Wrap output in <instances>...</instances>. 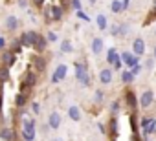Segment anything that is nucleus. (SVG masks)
Segmentation results:
<instances>
[{"mask_svg": "<svg viewBox=\"0 0 156 141\" xmlns=\"http://www.w3.org/2000/svg\"><path fill=\"white\" fill-rule=\"evenodd\" d=\"M121 2H123V11H125V9L130 6V0H121Z\"/></svg>", "mask_w": 156, "mask_h": 141, "instance_id": "nucleus-42", "label": "nucleus"}, {"mask_svg": "<svg viewBox=\"0 0 156 141\" xmlns=\"http://www.w3.org/2000/svg\"><path fill=\"white\" fill-rule=\"evenodd\" d=\"M110 11L112 13H121L123 11V2H121V0H112V4H110Z\"/></svg>", "mask_w": 156, "mask_h": 141, "instance_id": "nucleus-19", "label": "nucleus"}, {"mask_svg": "<svg viewBox=\"0 0 156 141\" xmlns=\"http://www.w3.org/2000/svg\"><path fill=\"white\" fill-rule=\"evenodd\" d=\"M121 64H123V62H121V57H119V59L114 62V68H116V70H119V68H121Z\"/></svg>", "mask_w": 156, "mask_h": 141, "instance_id": "nucleus-39", "label": "nucleus"}, {"mask_svg": "<svg viewBox=\"0 0 156 141\" xmlns=\"http://www.w3.org/2000/svg\"><path fill=\"white\" fill-rule=\"evenodd\" d=\"M31 48H35L37 51H44L46 50V37H42L41 33L37 35V39H35V42H33V46Z\"/></svg>", "mask_w": 156, "mask_h": 141, "instance_id": "nucleus-12", "label": "nucleus"}, {"mask_svg": "<svg viewBox=\"0 0 156 141\" xmlns=\"http://www.w3.org/2000/svg\"><path fill=\"white\" fill-rule=\"evenodd\" d=\"M17 6L22 8V9H26L28 8V0H17Z\"/></svg>", "mask_w": 156, "mask_h": 141, "instance_id": "nucleus-34", "label": "nucleus"}, {"mask_svg": "<svg viewBox=\"0 0 156 141\" xmlns=\"http://www.w3.org/2000/svg\"><path fill=\"white\" fill-rule=\"evenodd\" d=\"M44 17L46 19H50V20H55V22H59L61 19H62V8L61 6H48L46 8V11H44Z\"/></svg>", "mask_w": 156, "mask_h": 141, "instance_id": "nucleus-3", "label": "nucleus"}, {"mask_svg": "<svg viewBox=\"0 0 156 141\" xmlns=\"http://www.w3.org/2000/svg\"><path fill=\"white\" fill-rule=\"evenodd\" d=\"M61 121H62L61 114H59V112H51V114H50V117H48V126H50V128H53V130H57V128L61 126Z\"/></svg>", "mask_w": 156, "mask_h": 141, "instance_id": "nucleus-9", "label": "nucleus"}, {"mask_svg": "<svg viewBox=\"0 0 156 141\" xmlns=\"http://www.w3.org/2000/svg\"><path fill=\"white\" fill-rule=\"evenodd\" d=\"M152 57H154V59H156V48H154V55H152Z\"/></svg>", "mask_w": 156, "mask_h": 141, "instance_id": "nucleus-45", "label": "nucleus"}, {"mask_svg": "<svg viewBox=\"0 0 156 141\" xmlns=\"http://www.w3.org/2000/svg\"><path fill=\"white\" fill-rule=\"evenodd\" d=\"M110 33H112V35H118V33H119V24H112Z\"/></svg>", "mask_w": 156, "mask_h": 141, "instance_id": "nucleus-33", "label": "nucleus"}, {"mask_svg": "<svg viewBox=\"0 0 156 141\" xmlns=\"http://www.w3.org/2000/svg\"><path fill=\"white\" fill-rule=\"evenodd\" d=\"M147 125H149V117H143V119H141V128H145Z\"/></svg>", "mask_w": 156, "mask_h": 141, "instance_id": "nucleus-41", "label": "nucleus"}, {"mask_svg": "<svg viewBox=\"0 0 156 141\" xmlns=\"http://www.w3.org/2000/svg\"><path fill=\"white\" fill-rule=\"evenodd\" d=\"M33 62H35V68H37V70H44V68H46V64H44L46 60H44L42 57H33Z\"/></svg>", "mask_w": 156, "mask_h": 141, "instance_id": "nucleus-23", "label": "nucleus"}, {"mask_svg": "<svg viewBox=\"0 0 156 141\" xmlns=\"http://www.w3.org/2000/svg\"><path fill=\"white\" fill-rule=\"evenodd\" d=\"M72 8H73L75 11H79V9H81V0H72Z\"/></svg>", "mask_w": 156, "mask_h": 141, "instance_id": "nucleus-31", "label": "nucleus"}, {"mask_svg": "<svg viewBox=\"0 0 156 141\" xmlns=\"http://www.w3.org/2000/svg\"><path fill=\"white\" fill-rule=\"evenodd\" d=\"M66 74H68V66H66V64H59V66L55 68L53 75H51V83H59V81H62V79L66 77Z\"/></svg>", "mask_w": 156, "mask_h": 141, "instance_id": "nucleus-4", "label": "nucleus"}, {"mask_svg": "<svg viewBox=\"0 0 156 141\" xmlns=\"http://www.w3.org/2000/svg\"><path fill=\"white\" fill-rule=\"evenodd\" d=\"M132 53H134L136 57H141V55L145 53V40H143L141 37L134 39V42H132Z\"/></svg>", "mask_w": 156, "mask_h": 141, "instance_id": "nucleus-7", "label": "nucleus"}, {"mask_svg": "<svg viewBox=\"0 0 156 141\" xmlns=\"http://www.w3.org/2000/svg\"><path fill=\"white\" fill-rule=\"evenodd\" d=\"M119 59V55H118V51H116V48H110L108 50V53H107V62H110V64H114L116 60Z\"/></svg>", "mask_w": 156, "mask_h": 141, "instance_id": "nucleus-20", "label": "nucleus"}, {"mask_svg": "<svg viewBox=\"0 0 156 141\" xmlns=\"http://www.w3.org/2000/svg\"><path fill=\"white\" fill-rule=\"evenodd\" d=\"M0 137H2L4 141H15L17 139L15 137V132L11 128H2V130H0Z\"/></svg>", "mask_w": 156, "mask_h": 141, "instance_id": "nucleus-16", "label": "nucleus"}, {"mask_svg": "<svg viewBox=\"0 0 156 141\" xmlns=\"http://www.w3.org/2000/svg\"><path fill=\"white\" fill-rule=\"evenodd\" d=\"M121 81H123L125 84L132 83V81H134V75H132V72H123V74H121Z\"/></svg>", "mask_w": 156, "mask_h": 141, "instance_id": "nucleus-24", "label": "nucleus"}, {"mask_svg": "<svg viewBox=\"0 0 156 141\" xmlns=\"http://www.w3.org/2000/svg\"><path fill=\"white\" fill-rule=\"evenodd\" d=\"M129 29H130V26H129V24H121V26H119V33H118V35H127V33H129Z\"/></svg>", "mask_w": 156, "mask_h": 141, "instance_id": "nucleus-28", "label": "nucleus"}, {"mask_svg": "<svg viewBox=\"0 0 156 141\" xmlns=\"http://www.w3.org/2000/svg\"><path fill=\"white\" fill-rule=\"evenodd\" d=\"M140 70H141V66H140V64H134V66H132V68H130V72H132V75H134V77H136V75H138V74H140Z\"/></svg>", "mask_w": 156, "mask_h": 141, "instance_id": "nucleus-32", "label": "nucleus"}, {"mask_svg": "<svg viewBox=\"0 0 156 141\" xmlns=\"http://www.w3.org/2000/svg\"><path fill=\"white\" fill-rule=\"evenodd\" d=\"M37 35H39L37 31H24L22 37H20V44L26 46V48H31L33 42H35V39H37Z\"/></svg>", "mask_w": 156, "mask_h": 141, "instance_id": "nucleus-5", "label": "nucleus"}, {"mask_svg": "<svg viewBox=\"0 0 156 141\" xmlns=\"http://www.w3.org/2000/svg\"><path fill=\"white\" fill-rule=\"evenodd\" d=\"M90 48H92V53H94V55H99V53L103 51V48H105V42H103V39H101V37H96V39L92 40Z\"/></svg>", "mask_w": 156, "mask_h": 141, "instance_id": "nucleus-10", "label": "nucleus"}, {"mask_svg": "<svg viewBox=\"0 0 156 141\" xmlns=\"http://www.w3.org/2000/svg\"><path fill=\"white\" fill-rule=\"evenodd\" d=\"M4 46H6V40H4V39H2V37H0V50H2V48H4Z\"/></svg>", "mask_w": 156, "mask_h": 141, "instance_id": "nucleus-43", "label": "nucleus"}, {"mask_svg": "<svg viewBox=\"0 0 156 141\" xmlns=\"http://www.w3.org/2000/svg\"><path fill=\"white\" fill-rule=\"evenodd\" d=\"M127 103H129V106L134 108V105H136V97H134L132 92H127Z\"/></svg>", "mask_w": 156, "mask_h": 141, "instance_id": "nucleus-27", "label": "nucleus"}, {"mask_svg": "<svg viewBox=\"0 0 156 141\" xmlns=\"http://www.w3.org/2000/svg\"><path fill=\"white\" fill-rule=\"evenodd\" d=\"M9 79V70L4 66V68H0V83H6Z\"/></svg>", "mask_w": 156, "mask_h": 141, "instance_id": "nucleus-22", "label": "nucleus"}, {"mask_svg": "<svg viewBox=\"0 0 156 141\" xmlns=\"http://www.w3.org/2000/svg\"><path fill=\"white\" fill-rule=\"evenodd\" d=\"M152 66H154V57H149V59L145 60V68H147V70H152Z\"/></svg>", "mask_w": 156, "mask_h": 141, "instance_id": "nucleus-30", "label": "nucleus"}, {"mask_svg": "<svg viewBox=\"0 0 156 141\" xmlns=\"http://www.w3.org/2000/svg\"><path fill=\"white\" fill-rule=\"evenodd\" d=\"M31 110H33L35 114H39V112H41V105H39V103H31Z\"/></svg>", "mask_w": 156, "mask_h": 141, "instance_id": "nucleus-37", "label": "nucleus"}, {"mask_svg": "<svg viewBox=\"0 0 156 141\" xmlns=\"http://www.w3.org/2000/svg\"><path fill=\"white\" fill-rule=\"evenodd\" d=\"M96 101H103V92L101 90H96Z\"/></svg>", "mask_w": 156, "mask_h": 141, "instance_id": "nucleus-38", "label": "nucleus"}, {"mask_svg": "<svg viewBox=\"0 0 156 141\" xmlns=\"http://www.w3.org/2000/svg\"><path fill=\"white\" fill-rule=\"evenodd\" d=\"M99 81H101V84H110L112 83V70L110 68H105L99 72Z\"/></svg>", "mask_w": 156, "mask_h": 141, "instance_id": "nucleus-11", "label": "nucleus"}, {"mask_svg": "<svg viewBox=\"0 0 156 141\" xmlns=\"http://www.w3.org/2000/svg\"><path fill=\"white\" fill-rule=\"evenodd\" d=\"M110 134H112V136L118 134V119H116V117L110 119Z\"/></svg>", "mask_w": 156, "mask_h": 141, "instance_id": "nucleus-26", "label": "nucleus"}, {"mask_svg": "<svg viewBox=\"0 0 156 141\" xmlns=\"http://www.w3.org/2000/svg\"><path fill=\"white\" fill-rule=\"evenodd\" d=\"M22 136L26 141H33L35 139V121L24 117L22 119Z\"/></svg>", "mask_w": 156, "mask_h": 141, "instance_id": "nucleus-2", "label": "nucleus"}, {"mask_svg": "<svg viewBox=\"0 0 156 141\" xmlns=\"http://www.w3.org/2000/svg\"><path fill=\"white\" fill-rule=\"evenodd\" d=\"M154 128H156V119H149V125L143 128V136L147 137L149 134H152V132H154Z\"/></svg>", "mask_w": 156, "mask_h": 141, "instance_id": "nucleus-21", "label": "nucleus"}, {"mask_svg": "<svg viewBox=\"0 0 156 141\" xmlns=\"http://www.w3.org/2000/svg\"><path fill=\"white\" fill-rule=\"evenodd\" d=\"M77 17H79L81 20H85V22H88V20H90V19H88V17H87V15H85V13H83L81 9H79V11H77Z\"/></svg>", "mask_w": 156, "mask_h": 141, "instance_id": "nucleus-35", "label": "nucleus"}, {"mask_svg": "<svg viewBox=\"0 0 156 141\" xmlns=\"http://www.w3.org/2000/svg\"><path fill=\"white\" fill-rule=\"evenodd\" d=\"M119 57H121V62H123V64H127L129 68H132L134 64H140V57H136L134 53H129V51H125V53H121Z\"/></svg>", "mask_w": 156, "mask_h": 141, "instance_id": "nucleus-8", "label": "nucleus"}, {"mask_svg": "<svg viewBox=\"0 0 156 141\" xmlns=\"http://www.w3.org/2000/svg\"><path fill=\"white\" fill-rule=\"evenodd\" d=\"M154 9H156V2H154Z\"/></svg>", "mask_w": 156, "mask_h": 141, "instance_id": "nucleus-46", "label": "nucleus"}, {"mask_svg": "<svg viewBox=\"0 0 156 141\" xmlns=\"http://www.w3.org/2000/svg\"><path fill=\"white\" fill-rule=\"evenodd\" d=\"M6 28H8L9 31H15V29L19 28V19H17L15 15H9V17L6 19Z\"/></svg>", "mask_w": 156, "mask_h": 141, "instance_id": "nucleus-14", "label": "nucleus"}, {"mask_svg": "<svg viewBox=\"0 0 156 141\" xmlns=\"http://www.w3.org/2000/svg\"><path fill=\"white\" fill-rule=\"evenodd\" d=\"M75 79L79 81L83 86L90 84V75H88V68L83 62H75Z\"/></svg>", "mask_w": 156, "mask_h": 141, "instance_id": "nucleus-1", "label": "nucleus"}, {"mask_svg": "<svg viewBox=\"0 0 156 141\" xmlns=\"http://www.w3.org/2000/svg\"><path fill=\"white\" fill-rule=\"evenodd\" d=\"M112 112H114V114L119 112V101H114V103H112Z\"/></svg>", "mask_w": 156, "mask_h": 141, "instance_id": "nucleus-36", "label": "nucleus"}, {"mask_svg": "<svg viewBox=\"0 0 156 141\" xmlns=\"http://www.w3.org/2000/svg\"><path fill=\"white\" fill-rule=\"evenodd\" d=\"M96 22H98V28H99L101 31H105V29L108 28V20H107V17H105L103 13H99V15L96 17Z\"/></svg>", "mask_w": 156, "mask_h": 141, "instance_id": "nucleus-17", "label": "nucleus"}, {"mask_svg": "<svg viewBox=\"0 0 156 141\" xmlns=\"http://www.w3.org/2000/svg\"><path fill=\"white\" fill-rule=\"evenodd\" d=\"M46 39H48L50 42H55V40H57V35H55V31H48V33H46Z\"/></svg>", "mask_w": 156, "mask_h": 141, "instance_id": "nucleus-29", "label": "nucleus"}, {"mask_svg": "<svg viewBox=\"0 0 156 141\" xmlns=\"http://www.w3.org/2000/svg\"><path fill=\"white\" fill-rule=\"evenodd\" d=\"M152 101H154V92L149 88V90H145V92L141 94V97H140V106H141V108H149V106L152 105Z\"/></svg>", "mask_w": 156, "mask_h": 141, "instance_id": "nucleus-6", "label": "nucleus"}, {"mask_svg": "<svg viewBox=\"0 0 156 141\" xmlns=\"http://www.w3.org/2000/svg\"><path fill=\"white\" fill-rule=\"evenodd\" d=\"M96 2H98V0H90V4H96Z\"/></svg>", "mask_w": 156, "mask_h": 141, "instance_id": "nucleus-44", "label": "nucleus"}, {"mask_svg": "<svg viewBox=\"0 0 156 141\" xmlns=\"http://www.w3.org/2000/svg\"><path fill=\"white\" fill-rule=\"evenodd\" d=\"M31 4H33V6H42L44 0H31Z\"/></svg>", "mask_w": 156, "mask_h": 141, "instance_id": "nucleus-40", "label": "nucleus"}, {"mask_svg": "<svg viewBox=\"0 0 156 141\" xmlns=\"http://www.w3.org/2000/svg\"><path fill=\"white\" fill-rule=\"evenodd\" d=\"M15 103H17V106H24V103H26V94H24V92L19 94V95L15 97Z\"/></svg>", "mask_w": 156, "mask_h": 141, "instance_id": "nucleus-25", "label": "nucleus"}, {"mask_svg": "<svg viewBox=\"0 0 156 141\" xmlns=\"http://www.w3.org/2000/svg\"><path fill=\"white\" fill-rule=\"evenodd\" d=\"M68 115H70L72 121H81V110H79V106L72 105V106L68 108Z\"/></svg>", "mask_w": 156, "mask_h": 141, "instance_id": "nucleus-13", "label": "nucleus"}, {"mask_svg": "<svg viewBox=\"0 0 156 141\" xmlns=\"http://www.w3.org/2000/svg\"><path fill=\"white\" fill-rule=\"evenodd\" d=\"M2 62H4L6 68L13 66V62H15V55H13L11 51H2Z\"/></svg>", "mask_w": 156, "mask_h": 141, "instance_id": "nucleus-15", "label": "nucleus"}, {"mask_svg": "<svg viewBox=\"0 0 156 141\" xmlns=\"http://www.w3.org/2000/svg\"><path fill=\"white\" fill-rule=\"evenodd\" d=\"M61 51H62V53H72V51H73V44H72V40H68V39L61 40Z\"/></svg>", "mask_w": 156, "mask_h": 141, "instance_id": "nucleus-18", "label": "nucleus"}, {"mask_svg": "<svg viewBox=\"0 0 156 141\" xmlns=\"http://www.w3.org/2000/svg\"><path fill=\"white\" fill-rule=\"evenodd\" d=\"M154 35H156V28H154Z\"/></svg>", "mask_w": 156, "mask_h": 141, "instance_id": "nucleus-47", "label": "nucleus"}]
</instances>
